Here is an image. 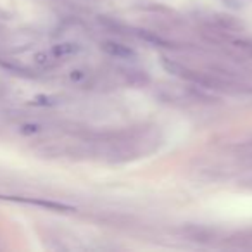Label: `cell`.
<instances>
[{
  "mask_svg": "<svg viewBox=\"0 0 252 252\" xmlns=\"http://www.w3.org/2000/svg\"><path fill=\"white\" fill-rule=\"evenodd\" d=\"M161 64H162V67H164V69L168 71L169 74L182 78V80H185V81H192V83H200V85H207V83H209V80L202 78L199 73L192 71L190 67H187L185 64L178 63V61H173V59H168V57H162Z\"/></svg>",
  "mask_w": 252,
  "mask_h": 252,
  "instance_id": "cell-1",
  "label": "cell"
},
{
  "mask_svg": "<svg viewBox=\"0 0 252 252\" xmlns=\"http://www.w3.org/2000/svg\"><path fill=\"white\" fill-rule=\"evenodd\" d=\"M100 50L104 54H107V56L116 57V59H123V61L137 59V52H135L130 45L116 42V40H104V42L100 43Z\"/></svg>",
  "mask_w": 252,
  "mask_h": 252,
  "instance_id": "cell-2",
  "label": "cell"
},
{
  "mask_svg": "<svg viewBox=\"0 0 252 252\" xmlns=\"http://www.w3.org/2000/svg\"><path fill=\"white\" fill-rule=\"evenodd\" d=\"M81 50V47L78 43H73V42H63V43H56L52 49L49 50L52 54V57L56 61H61V59H66V57H73L76 56L78 52Z\"/></svg>",
  "mask_w": 252,
  "mask_h": 252,
  "instance_id": "cell-3",
  "label": "cell"
},
{
  "mask_svg": "<svg viewBox=\"0 0 252 252\" xmlns=\"http://www.w3.org/2000/svg\"><path fill=\"white\" fill-rule=\"evenodd\" d=\"M40 131H42V125H38V123H26V125L21 126L23 135H36Z\"/></svg>",
  "mask_w": 252,
  "mask_h": 252,
  "instance_id": "cell-4",
  "label": "cell"
},
{
  "mask_svg": "<svg viewBox=\"0 0 252 252\" xmlns=\"http://www.w3.org/2000/svg\"><path fill=\"white\" fill-rule=\"evenodd\" d=\"M88 73L85 69H81V67H78V69H73L69 73V80L73 81V83H83L85 80H87Z\"/></svg>",
  "mask_w": 252,
  "mask_h": 252,
  "instance_id": "cell-5",
  "label": "cell"
}]
</instances>
